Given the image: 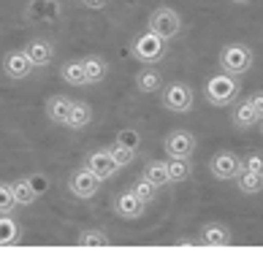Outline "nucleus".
Instances as JSON below:
<instances>
[{
    "instance_id": "nucleus-30",
    "label": "nucleus",
    "mask_w": 263,
    "mask_h": 260,
    "mask_svg": "<svg viewBox=\"0 0 263 260\" xmlns=\"http://www.w3.org/2000/svg\"><path fill=\"white\" fill-rule=\"evenodd\" d=\"M14 209H16V198H14L11 185L0 182V214H11Z\"/></svg>"
},
{
    "instance_id": "nucleus-14",
    "label": "nucleus",
    "mask_w": 263,
    "mask_h": 260,
    "mask_svg": "<svg viewBox=\"0 0 263 260\" xmlns=\"http://www.w3.org/2000/svg\"><path fill=\"white\" fill-rule=\"evenodd\" d=\"M82 65H84L87 84H101L106 79V73H109V60H106L103 54H84Z\"/></svg>"
},
{
    "instance_id": "nucleus-4",
    "label": "nucleus",
    "mask_w": 263,
    "mask_h": 260,
    "mask_svg": "<svg viewBox=\"0 0 263 260\" xmlns=\"http://www.w3.org/2000/svg\"><path fill=\"white\" fill-rule=\"evenodd\" d=\"M193 101H196V95H193V87L187 82H171V84H163L160 90L163 109L174 114H187L193 109Z\"/></svg>"
},
{
    "instance_id": "nucleus-36",
    "label": "nucleus",
    "mask_w": 263,
    "mask_h": 260,
    "mask_svg": "<svg viewBox=\"0 0 263 260\" xmlns=\"http://www.w3.org/2000/svg\"><path fill=\"white\" fill-rule=\"evenodd\" d=\"M260 136H263V119H260Z\"/></svg>"
},
{
    "instance_id": "nucleus-31",
    "label": "nucleus",
    "mask_w": 263,
    "mask_h": 260,
    "mask_svg": "<svg viewBox=\"0 0 263 260\" xmlns=\"http://www.w3.org/2000/svg\"><path fill=\"white\" fill-rule=\"evenodd\" d=\"M117 144H122V147H130V149H139L141 147V133L136 128H122L120 133H117Z\"/></svg>"
},
{
    "instance_id": "nucleus-34",
    "label": "nucleus",
    "mask_w": 263,
    "mask_h": 260,
    "mask_svg": "<svg viewBox=\"0 0 263 260\" xmlns=\"http://www.w3.org/2000/svg\"><path fill=\"white\" fill-rule=\"evenodd\" d=\"M27 179L33 182V187L38 190V195H41V192H44L46 187H49V182H46V179H41V176H27Z\"/></svg>"
},
{
    "instance_id": "nucleus-23",
    "label": "nucleus",
    "mask_w": 263,
    "mask_h": 260,
    "mask_svg": "<svg viewBox=\"0 0 263 260\" xmlns=\"http://www.w3.org/2000/svg\"><path fill=\"white\" fill-rule=\"evenodd\" d=\"M60 79H63L65 84H73V87H82V84H87V79H84V65H82V57H79V60H65V63L60 65Z\"/></svg>"
},
{
    "instance_id": "nucleus-15",
    "label": "nucleus",
    "mask_w": 263,
    "mask_h": 260,
    "mask_svg": "<svg viewBox=\"0 0 263 260\" xmlns=\"http://www.w3.org/2000/svg\"><path fill=\"white\" fill-rule=\"evenodd\" d=\"M231 122H233V128H239V130H250L252 125H258V114H255V109H252L250 98H241L239 103L233 101Z\"/></svg>"
},
{
    "instance_id": "nucleus-19",
    "label": "nucleus",
    "mask_w": 263,
    "mask_h": 260,
    "mask_svg": "<svg viewBox=\"0 0 263 260\" xmlns=\"http://www.w3.org/2000/svg\"><path fill=\"white\" fill-rule=\"evenodd\" d=\"M71 106H73V101L68 98V95H52V98L46 101V117L57 125H65L68 114H71Z\"/></svg>"
},
{
    "instance_id": "nucleus-18",
    "label": "nucleus",
    "mask_w": 263,
    "mask_h": 260,
    "mask_svg": "<svg viewBox=\"0 0 263 260\" xmlns=\"http://www.w3.org/2000/svg\"><path fill=\"white\" fill-rule=\"evenodd\" d=\"M90 122H92V106L87 103V101H73L71 114H68V119H65V128H71V130H84Z\"/></svg>"
},
{
    "instance_id": "nucleus-9",
    "label": "nucleus",
    "mask_w": 263,
    "mask_h": 260,
    "mask_svg": "<svg viewBox=\"0 0 263 260\" xmlns=\"http://www.w3.org/2000/svg\"><path fill=\"white\" fill-rule=\"evenodd\" d=\"M35 71V65H33V60L27 57V52L25 49H11V52H6V57H3V73L8 76V79H27Z\"/></svg>"
},
{
    "instance_id": "nucleus-22",
    "label": "nucleus",
    "mask_w": 263,
    "mask_h": 260,
    "mask_svg": "<svg viewBox=\"0 0 263 260\" xmlns=\"http://www.w3.org/2000/svg\"><path fill=\"white\" fill-rule=\"evenodd\" d=\"M11 190H14V198H16V206H33L38 201V190L33 187L30 179H16L11 182Z\"/></svg>"
},
{
    "instance_id": "nucleus-32",
    "label": "nucleus",
    "mask_w": 263,
    "mask_h": 260,
    "mask_svg": "<svg viewBox=\"0 0 263 260\" xmlns=\"http://www.w3.org/2000/svg\"><path fill=\"white\" fill-rule=\"evenodd\" d=\"M250 103H252V109H255V114H258V122L263 119V90L260 92H252L250 95Z\"/></svg>"
},
{
    "instance_id": "nucleus-27",
    "label": "nucleus",
    "mask_w": 263,
    "mask_h": 260,
    "mask_svg": "<svg viewBox=\"0 0 263 260\" xmlns=\"http://www.w3.org/2000/svg\"><path fill=\"white\" fill-rule=\"evenodd\" d=\"M19 238V225L8 214H0V244H14Z\"/></svg>"
},
{
    "instance_id": "nucleus-29",
    "label": "nucleus",
    "mask_w": 263,
    "mask_h": 260,
    "mask_svg": "<svg viewBox=\"0 0 263 260\" xmlns=\"http://www.w3.org/2000/svg\"><path fill=\"white\" fill-rule=\"evenodd\" d=\"M239 166H241V171L263 173V152H258V149H250L247 155H241V157H239Z\"/></svg>"
},
{
    "instance_id": "nucleus-8",
    "label": "nucleus",
    "mask_w": 263,
    "mask_h": 260,
    "mask_svg": "<svg viewBox=\"0 0 263 260\" xmlns=\"http://www.w3.org/2000/svg\"><path fill=\"white\" fill-rule=\"evenodd\" d=\"M209 171H212V176L220 179V182H233L236 173L241 171L239 155H233V152H228V149L217 152V155H212V160H209Z\"/></svg>"
},
{
    "instance_id": "nucleus-6",
    "label": "nucleus",
    "mask_w": 263,
    "mask_h": 260,
    "mask_svg": "<svg viewBox=\"0 0 263 260\" xmlns=\"http://www.w3.org/2000/svg\"><path fill=\"white\" fill-rule=\"evenodd\" d=\"M68 190H71V195H76L79 201H90V198L98 195L101 179L95 176L87 166H82V168H76L71 176H68Z\"/></svg>"
},
{
    "instance_id": "nucleus-13",
    "label": "nucleus",
    "mask_w": 263,
    "mask_h": 260,
    "mask_svg": "<svg viewBox=\"0 0 263 260\" xmlns=\"http://www.w3.org/2000/svg\"><path fill=\"white\" fill-rule=\"evenodd\" d=\"M198 244H203V247H228V244H233V233L222 223H206L198 233Z\"/></svg>"
},
{
    "instance_id": "nucleus-7",
    "label": "nucleus",
    "mask_w": 263,
    "mask_h": 260,
    "mask_svg": "<svg viewBox=\"0 0 263 260\" xmlns=\"http://www.w3.org/2000/svg\"><path fill=\"white\" fill-rule=\"evenodd\" d=\"M163 152L168 157H193L196 152V136L190 130H171L168 136L163 138Z\"/></svg>"
},
{
    "instance_id": "nucleus-33",
    "label": "nucleus",
    "mask_w": 263,
    "mask_h": 260,
    "mask_svg": "<svg viewBox=\"0 0 263 260\" xmlns=\"http://www.w3.org/2000/svg\"><path fill=\"white\" fill-rule=\"evenodd\" d=\"M82 8H90V11H103L109 6V0H79Z\"/></svg>"
},
{
    "instance_id": "nucleus-11",
    "label": "nucleus",
    "mask_w": 263,
    "mask_h": 260,
    "mask_svg": "<svg viewBox=\"0 0 263 260\" xmlns=\"http://www.w3.org/2000/svg\"><path fill=\"white\" fill-rule=\"evenodd\" d=\"M87 168H90L95 176H98L101 182H106V179H111L117 171V163L111 160V152L109 149H95V152H90V155H87V163H84Z\"/></svg>"
},
{
    "instance_id": "nucleus-24",
    "label": "nucleus",
    "mask_w": 263,
    "mask_h": 260,
    "mask_svg": "<svg viewBox=\"0 0 263 260\" xmlns=\"http://www.w3.org/2000/svg\"><path fill=\"white\" fill-rule=\"evenodd\" d=\"M193 173L190 157H168V182L179 185V182H187Z\"/></svg>"
},
{
    "instance_id": "nucleus-28",
    "label": "nucleus",
    "mask_w": 263,
    "mask_h": 260,
    "mask_svg": "<svg viewBox=\"0 0 263 260\" xmlns=\"http://www.w3.org/2000/svg\"><path fill=\"white\" fill-rule=\"evenodd\" d=\"M109 152H111V160L117 163V168L130 166L133 157H136V149H130V147H122V144H117V141L109 147Z\"/></svg>"
},
{
    "instance_id": "nucleus-1",
    "label": "nucleus",
    "mask_w": 263,
    "mask_h": 260,
    "mask_svg": "<svg viewBox=\"0 0 263 260\" xmlns=\"http://www.w3.org/2000/svg\"><path fill=\"white\" fill-rule=\"evenodd\" d=\"M203 98L209 106H231L239 98V79L231 73H214L203 84Z\"/></svg>"
},
{
    "instance_id": "nucleus-5",
    "label": "nucleus",
    "mask_w": 263,
    "mask_h": 260,
    "mask_svg": "<svg viewBox=\"0 0 263 260\" xmlns=\"http://www.w3.org/2000/svg\"><path fill=\"white\" fill-rule=\"evenodd\" d=\"M149 30L163 35L165 41H171V38H177L182 33V16L174 11V8L160 6V8H155V11L149 14Z\"/></svg>"
},
{
    "instance_id": "nucleus-35",
    "label": "nucleus",
    "mask_w": 263,
    "mask_h": 260,
    "mask_svg": "<svg viewBox=\"0 0 263 260\" xmlns=\"http://www.w3.org/2000/svg\"><path fill=\"white\" fill-rule=\"evenodd\" d=\"M231 3H239V6H247L250 0H231Z\"/></svg>"
},
{
    "instance_id": "nucleus-12",
    "label": "nucleus",
    "mask_w": 263,
    "mask_h": 260,
    "mask_svg": "<svg viewBox=\"0 0 263 260\" xmlns=\"http://www.w3.org/2000/svg\"><path fill=\"white\" fill-rule=\"evenodd\" d=\"M25 52L33 60L35 68H46V65L54 60V44L49 38H30V41L25 44Z\"/></svg>"
},
{
    "instance_id": "nucleus-2",
    "label": "nucleus",
    "mask_w": 263,
    "mask_h": 260,
    "mask_svg": "<svg viewBox=\"0 0 263 260\" xmlns=\"http://www.w3.org/2000/svg\"><path fill=\"white\" fill-rule=\"evenodd\" d=\"M217 63H220V71L222 73H231V76H245L252 63H255V54L247 44H226L217 54Z\"/></svg>"
},
{
    "instance_id": "nucleus-3",
    "label": "nucleus",
    "mask_w": 263,
    "mask_h": 260,
    "mask_svg": "<svg viewBox=\"0 0 263 260\" xmlns=\"http://www.w3.org/2000/svg\"><path fill=\"white\" fill-rule=\"evenodd\" d=\"M130 52H133L136 60H141V63H147V65H155V63H160L163 57H165V52H168V41L147 27V30L139 33L130 41Z\"/></svg>"
},
{
    "instance_id": "nucleus-25",
    "label": "nucleus",
    "mask_w": 263,
    "mask_h": 260,
    "mask_svg": "<svg viewBox=\"0 0 263 260\" xmlns=\"http://www.w3.org/2000/svg\"><path fill=\"white\" fill-rule=\"evenodd\" d=\"M76 242H79L82 247H106L109 244V233H103V230H98V228H87V230H79Z\"/></svg>"
},
{
    "instance_id": "nucleus-16",
    "label": "nucleus",
    "mask_w": 263,
    "mask_h": 260,
    "mask_svg": "<svg viewBox=\"0 0 263 260\" xmlns=\"http://www.w3.org/2000/svg\"><path fill=\"white\" fill-rule=\"evenodd\" d=\"M136 90L144 92V95H155L163 90V73L158 68H152V65H144V68H139V73H136Z\"/></svg>"
},
{
    "instance_id": "nucleus-26",
    "label": "nucleus",
    "mask_w": 263,
    "mask_h": 260,
    "mask_svg": "<svg viewBox=\"0 0 263 260\" xmlns=\"http://www.w3.org/2000/svg\"><path fill=\"white\" fill-rule=\"evenodd\" d=\"M130 190H133V195L139 198V201H144V204H152L155 198H158V187L152 185V182H147L144 176H139L130 185Z\"/></svg>"
},
{
    "instance_id": "nucleus-21",
    "label": "nucleus",
    "mask_w": 263,
    "mask_h": 260,
    "mask_svg": "<svg viewBox=\"0 0 263 260\" xmlns=\"http://www.w3.org/2000/svg\"><path fill=\"white\" fill-rule=\"evenodd\" d=\"M233 182H236V187H239L241 195H258V192H263V173L239 171Z\"/></svg>"
},
{
    "instance_id": "nucleus-17",
    "label": "nucleus",
    "mask_w": 263,
    "mask_h": 260,
    "mask_svg": "<svg viewBox=\"0 0 263 260\" xmlns=\"http://www.w3.org/2000/svg\"><path fill=\"white\" fill-rule=\"evenodd\" d=\"M27 19L57 22V19H60V6H57V0H30V6H27Z\"/></svg>"
},
{
    "instance_id": "nucleus-10",
    "label": "nucleus",
    "mask_w": 263,
    "mask_h": 260,
    "mask_svg": "<svg viewBox=\"0 0 263 260\" xmlns=\"http://www.w3.org/2000/svg\"><path fill=\"white\" fill-rule=\"evenodd\" d=\"M111 209H114V214L122 217V219H139L144 214V209H147V204L136 198L133 190L128 187V190H122V192H117V195H114Z\"/></svg>"
},
{
    "instance_id": "nucleus-20",
    "label": "nucleus",
    "mask_w": 263,
    "mask_h": 260,
    "mask_svg": "<svg viewBox=\"0 0 263 260\" xmlns=\"http://www.w3.org/2000/svg\"><path fill=\"white\" fill-rule=\"evenodd\" d=\"M141 176L147 179V182H152L155 187L171 185V182H168V160H149L147 166H144Z\"/></svg>"
}]
</instances>
